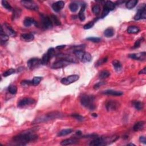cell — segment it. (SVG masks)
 Masks as SVG:
<instances>
[{
  "instance_id": "obj_18",
  "label": "cell",
  "mask_w": 146,
  "mask_h": 146,
  "mask_svg": "<svg viewBox=\"0 0 146 146\" xmlns=\"http://www.w3.org/2000/svg\"><path fill=\"white\" fill-rule=\"evenodd\" d=\"M23 25L26 27H30V26L34 25L37 26V23L35 22L34 19L31 17H26L23 21Z\"/></svg>"
},
{
  "instance_id": "obj_25",
  "label": "cell",
  "mask_w": 146,
  "mask_h": 146,
  "mask_svg": "<svg viewBox=\"0 0 146 146\" xmlns=\"http://www.w3.org/2000/svg\"><path fill=\"white\" fill-rule=\"evenodd\" d=\"M114 30L113 28H107V29L104 30V35L105 37H106L107 38L112 37L114 35Z\"/></svg>"
},
{
  "instance_id": "obj_51",
  "label": "cell",
  "mask_w": 146,
  "mask_h": 146,
  "mask_svg": "<svg viewBox=\"0 0 146 146\" xmlns=\"http://www.w3.org/2000/svg\"><path fill=\"white\" fill-rule=\"evenodd\" d=\"M66 47V45H59V46H58L56 47V49H58V50H61L64 48Z\"/></svg>"
},
{
  "instance_id": "obj_19",
  "label": "cell",
  "mask_w": 146,
  "mask_h": 146,
  "mask_svg": "<svg viewBox=\"0 0 146 146\" xmlns=\"http://www.w3.org/2000/svg\"><path fill=\"white\" fill-rule=\"evenodd\" d=\"M81 61L83 62V63H87V62H91L92 61L91 55L89 52H85Z\"/></svg>"
},
{
  "instance_id": "obj_47",
  "label": "cell",
  "mask_w": 146,
  "mask_h": 146,
  "mask_svg": "<svg viewBox=\"0 0 146 146\" xmlns=\"http://www.w3.org/2000/svg\"><path fill=\"white\" fill-rule=\"evenodd\" d=\"M107 61V57H106V58H102V59H100L97 62V63H96V66H98L101 65V64H103L104 63H105V62H106Z\"/></svg>"
},
{
  "instance_id": "obj_26",
  "label": "cell",
  "mask_w": 146,
  "mask_h": 146,
  "mask_svg": "<svg viewBox=\"0 0 146 146\" xmlns=\"http://www.w3.org/2000/svg\"><path fill=\"white\" fill-rule=\"evenodd\" d=\"M112 65H113L114 69L117 72H119L122 70V64L121 62L118 60H114L112 61Z\"/></svg>"
},
{
  "instance_id": "obj_5",
  "label": "cell",
  "mask_w": 146,
  "mask_h": 146,
  "mask_svg": "<svg viewBox=\"0 0 146 146\" xmlns=\"http://www.w3.org/2000/svg\"><path fill=\"white\" fill-rule=\"evenodd\" d=\"M1 31L3 32L6 34L8 35L9 36L11 37H16V32L14 31L12 28L11 27L10 25H9L7 23H4L2 25V27L1 28Z\"/></svg>"
},
{
  "instance_id": "obj_45",
  "label": "cell",
  "mask_w": 146,
  "mask_h": 146,
  "mask_svg": "<svg viewBox=\"0 0 146 146\" xmlns=\"http://www.w3.org/2000/svg\"><path fill=\"white\" fill-rule=\"evenodd\" d=\"M94 25V22H89L88 23H87V24H86L85 25H84L83 26V28H84V29H90L92 28L93 26Z\"/></svg>"
},
{
  "instance_id": "obj_27",
  "label": "cell",
  "mask_w": 146,
  "mask_h": 146,
  "mask_svg": "<svg viewBox=\"0 0 146 146\" xmlns=\"http://www.w3.org/2000/svg\"><path fill=\"white\" fill-rule=\"evenodd\" d=\"M110 75V73L107 70H102L99 74V78L100 79H103L108 78Z\"/></svg>"
},
{
  "instance_id": "obj_43",
  "label": "cell",
  "mask_w": 146,
  "mask_h": 146,
  "mask_svg": "<svg viewBox=\"0 0 146 146\" xmlns=\"http://www.w3.org/2000/svg\"><path fill=\"white\" fill-rule=\"evenodd\" d=\"M86 39L87 41H89L91 42H99L100 41H101V39L99 37H88L87 38H86Z\"/></svg>"
},
{
  "instance_id": "obj_33",
  "label": "cell",
  "mask_w": 146,
  "mask_h": 146,
  "mask_svg": "<svg viewBox=\"0 0 146 146\" xmlns=\"http://www.w3.org/2000/svg\"><path fill=\"white\" fill-rule=\"evenodd\" d=\"M1 2H2V6H3L6 9H7V10L9 11L12 10V9H13L12 7H11L10 4H9L8 1H5V0H3V1H2Z\"/></svg>"
},
{
  "instance_id": "obj_13",
  "label": "cell",
  "mask_w": 146,
  "mask_h": 146,
  "mask_svg": "<svg viewBox=\"0 0 146 146\" xmlns=\"http://www.w3.org/2000/svg\"><path fill=\"white\" fill-rule=\"evenodd\" d=\"M129 57L135 60L143 61H145L146 57V52H138V53H134L129 55Z\"/></svg>"
},
{
  "instance_id": "obj_22",
  "label": "cell",
  "mask_w": 146,
  "mask_h": 146,
  "mask_svg": "<svg viewBox=\"0 0 146 146\" xmlns=\"http://www.w3.org/2000/svg\"><path fill=\"white\" fill-rule=\"evenodd\" d=\"M132 104L133 106L137 110H142L144 107L143 103L140 101H138V100H134L132 102Z\"/></svg>"
},
{
  "instance_id": "obj_36",
  "label": "cell",
  "mask_w": 146,
  "mask_h": 146,
  "mask_svg": "<svg viewBox=\"0 0 146 146\" xmlns=\"http://www.w3.org/2000/svg\"><path fill=\"white\" fill-rule=\"evenodd\" d=\"M16 72V70L15 69H9V70H6V71H5V72L2 74V75L4 77H7V76H8L9 75H11V74H13L14 73H15Z\"/></svg>"
},
{
  "instance_id": "obj_1",
  "label": "cell",
  "mask_w": 146,
  "mask_h": 146,
  "mask_svg": "<svg viewBox=\"0 0 146 146\" xmlns=\"http://www.w3.org/2000/svg\"><path fill=\"white\" fill-rule=\"evenodd\" d=\"M37 139L38 135L37 134L33 133V131H28L27 132H23L14 136L13 141L17 144L23 145L30 142L36 140Z\"/></svg>"
},
{
  "instance_id": "obj_52",
  "label": "cell",
  "mask_w": 146,
  "mask_h": 146,
  "mask_svg": "<svg viewBox=\"0 0 146 146\" xmlns=\"http://www.w3.org/2000/svg\"><path fill=\"white\" fill-rule=\"evenodd\" d=\"M92 116H94V118H96V117H97V116H98V115H97V114H92Z\"/></svg>"
},
{
  "instance_id": "obj_23",
  "label": "cell",
  "mask_w": 146,
  "mask_h": 146,
  "mask_svg": "<svg viewBox=\"0 0 146 146\" xmlns=\"http://www.w3.org/2000/svg\"><path fill=\"white\" fill-rule=\"evenodd\" d=\"M85 9H86V5L83 4L78 14V17L81 21H84L85 20Z\"/></svg>"
},
{
  "instance_id": "obj_17",
  "label": "cell",
  "mask_w": 146,
  "mask_h": 146,
  "mask_svg": "<svg viewBox=\"0 0 146 146\" xmlns=\"http://www.w3.org/2000/svg\"><path fill=\"white\" fill-rule=\"evenodd\" d=\"M77 143H78V139H76L75 138H70V139H67L62 141L61 144L62 145H68L71 144H75Z\"/></svg>"
},
{
  "instance_id": "obj_11",
  "label": "cell",
  "mask_w": 146,
  "mask_h": 146,
  "mask_svg": "<svg viewBox=\"0 0 146 146\" xmlns=\"http://www.w3.org/2000/svg\"><path fill=\"white\" fill-rule=\"evenodd\" d=\"M146 18V10H145V5L143 4V7L140 9H138V10L135 16H134V20H140L142 19H145Z\"/></svg>"
},
{
  "instance_id": "obj_34",
  "label": "cell",
  "mask_w": 146,
  "mask_h": 146,
  "mask_svg": "<svg viewBox=\"0 0 146 146\" xmlns=\"http://www.w3.org/2000/svg\"><path fill=\"white\" fill-rule=\"evenodd\" d=\"M50 18L52 21V23H54V24L57 26H59L61 25V21L59 20V19L56 16L54 15H51L50 16Z\"/></svg>"
},
{
  "instance_id": "obj_16",
  "label": "cell",
  "mask_w": 146,
  "mask_h": 146,
  "mask_svg": "<svg viewBox=\"0 0 146 146\" xmlns=\"http://www.w3.org/2000/svg\"><path fill=\"white\" fill-rule=\"evenodd\" d=\"M102 93L106 95H112V96H121L123 95V92L120 91H116L114 90H106L102 91Z\"/></svg>"
},
{
  "instance_id": "obj_12",
  "label": "cell",
  "mask_w": 146,
  "mask_h": 146,
  "mask_svg": "<svg viewBox=\"0 0 146 146\" xmlns=\"http://www.w3.org/2000/svg\"><path fill=\"white\" fill-rule=\"evenodd\" d=\"M119 104L118 102L115 100H110L106 103V107L108 111H113L118 109Z\"/></svg>"
},
{
  "instance_id": "obj_14",
  "label": "cell",
  "mask_w": 146,
  "mask_h": 146,
  "mask_svg": "<svg viewBox=\"0 0 146 146\" xmlns=\"http://www.w3.org/2000/svg\"><path fill=\"white\" fill-rule=\"evenodd\" d=\"M64 6V2L62 1H59L55 2L52 5V8L56 12L60 11Z\"/></svg>"
},
{
  "instance_id": "obj_38",
  "label": "cell",
  "mask_w": 146,
  "mask_h": 146,
  "mask_svg": "<svg viewBox=\"0 0 146 146\" xmlns=\"http://www.w3.org/2000/svg\"><path fill=\"white\" fill-rule=\"evenodd\" d=\"M1 44L3 42H6L9 40V35L6 34L5 33H4L3 32L1 31Z\"/></svg>"
},
{
  "instance_id": "obj_3",
  "label": "cell",
  "mask_w": 146,
  "mask_h": 146,
  "mask_svg": "<svg viewBox=\"0 0 146 146\" xmlns=\"http://www.w3.org/2000/svg\"><path fill=\"white\" fill-rule=\"evenodd\" d=\"M62 114H60V112H51L49 114H47L44 116H42L39 118L37 119L35 122L36 123H41V122H45L49 121L52 119H54L56 118H61Z\"/></svg>"
},
{
  "instance_id": "obj_39",
  "label": "cell",
  "mask_w": 146,
  "mask_h": 146,
  "mask_svg": "<svg viewBox=\"0 0 146 146\" xmlns=\"http://www.w3.org/2000/svg\"><path fill=\"white\" fill-rule=\"evenodd\" d=\"M110 11V10H109V9L104 5L103 7V9L102 15H101V18H104L106 17L108 15V14L109 13Z\"/></svg>"
},
{
  "instance_id": "obj_8",
  "label": "cell",
  "mask_w": 146,
  "mask_h": 146,
  "mask_svg": "<svg viewBox=\"0 0 146 146\" xmlns=\"http://www.w3.org/2000/svg\"><path fill=\"white\" fill-rule=\"evenodd\" d=\"M35 103V100L31 98H24L20 100L18 103V107L20 108H23L30 104H33Z\"/></svg>"
},
{
  "instance_id": "obj_21",
  "label": "cell",
  "mask_w": 146,
  "mask_h": 146,
  "mask_svg": "<svg viewBox=\"0 0 146 146\" xmlns=\"http://www.w3.org/2000/svg\"><path fill=\"white\" fill-rule=\"evenodd\" d=\"M145 124V122L143 121H140L138 122L137 123L135 124V125L134 126V131H139L142 130V129L144 127V126Z\"/></svg>"
},
{
  "instance_id": "obj_46",
  "label": "cell",
  "mask_w": 146,
  "mask_h": 146,
  "mask_svg": "<svg viewBox=\"0 0 146 146\" xmlns=\"http://www.w3.org/2000/svg\"><path fill=\"white\" fill-rule=\"evenodd\" d=\"M143 39V38H140L139 39H138V40L136 41L135 43V44H134V46L133 47V48H134V49L138 48V47L140 46L141 43L142 42Z\"/></svg>"
},
{
  "instance_id": "obj_20",
  "label": "cell",
  "mask_w": 146,
  "mask_h": 146,
  "mask_svg": "<svg viewBox=\"0 0 146 146\" xmlns=\"http://www.w3.org/2000/svg\"><path fill=\"white\" fill-rule=\"evenodd\" d=\"M127 32L129 34H137L140 32V29L138 26H130L127 28Z\"/></svg>"
},
{
  "instance_id": "obj_32",
  "label": "cell",
  "mask_w": 146,
  "mask_h": 146,
  "mask_svg": "<svg viewBox=\"0 0 146 146\" xmlns=\"http://www.w3.org/2000/svg\"><path fill=\"white\" fill-rule=\"evenodd\" d=\"M78 5L76 3H75V2H72V3H71L70 5H69V9H70L71 11H72L73 13L76 12V11L78 10Z\"/></svg>"
},
{
  "instance_id": "obj_35",
  "label": "cell",
  "mask_w": 146,
  "mask_h": 146,
  "mask_svg": "<svg viewBox=\"0 0 146 146\" xmlns=\"http://www.w3.org/2000/svg\"><path fill=\"white\" fill-rule=\"evenodd\" d=\"M8 91L11 94H16L17 92V88L16 86L11 85L8 87Z\"/></svg>"
},
{
  "instance_id": "obj_42",
  "label": "cell",
  "mask_w": 146,
  "mask_h": 146,
  "mask_svg": "<svg viewBox=\"0 0 146 146\" xmlns=\"http://www.w3.org/2000/svg\"><path fill=\"white\" fill-rule=\"evenodd\" d=\"M71 116L79 121H83L85 119L84 117L78 114H74L73 115H71Z\"/></svg>"
},
{
  "instance_id": "obj_37",
  "label": "cell",
  "mask_w": 146,
  "mask_h": 146,
  "mask_svg": "<svg viewBox=\"0 0 146 146\" xmlns=\"http://www.w3.org/2000/svg\"><path fill=\"white\" fill-rule=\"evenodd\" d=\"M42 79V77H41V76H35L34 78L32 80V83L33 85L34 86H37L39 84V83L41 82V81Z\"/></svg>"
},
{
  "instance_id": "obj_50",
  "label": "cell",
  "mask_w": 146,
  "mask_h": 146,
  "mask_svg": "<svg viewBox=\"0 0 146 146\" xmlns=\"http://www.w3.org/2000/svg\"><path fill=\"white\" fill-rule=\"evenodd\" d=\"M146 74V68H143L142 70H141L139 74Z\"/></svg>"
},
{
  "instance_id": "obj_9",
  "label": "cell",
  "mask_w": 146,
  "mask_h": 146,
  "mask_svg": "<svg viewBox=\"0 0 146 146\" xmlns=\"http://www.w3.org/2000/svg\"><path fill=\"white\" fill-rule=\"evenodd\" d=\"M21 3L22 5L25 7L26 9H29V10L37 11L38 10V6L37 4H35L34 2L32 1H21Z\"/></svg>"
},
{
  "instance_id": "obj_48",
  "label": "cell",
  "mask_w": 146,
  "mask_h": 146,
  "mask_svg": "<svg viewBox=\"0 0 146 146\" xmlns=\"http://www.w3.org/2000/svg\"><path fill=\"white\" fill-rule=\"evenodd\" d=\"M104 84H105V82H98L97 83H96V84L94 86V89H98V88H99L100 86L103 85Z\"/></svg>"
},
{
  "instance_id": "obj_6",
  "label": "cell",
  "mask_w": 146,
  "mask_h": 146,
  "mask_svg": "<svg viewBox=\"0 0 146 146\" xmlns=\"http://www.w3.org/2000/svg\"><path fill=\"white\" fill-rule=\"evenodd\" d=\"M28 66L31 70L38 68L41 64H42L41 59L38 58H33L30 59L27 62Z\"/></svg>"
},
{
  "instance_id": "obj_2",
  "label": "cell",
  "mask_w": 146,
  "mask_h": 146,
  "mask_svg": "<svg viewBox=\"0 0 146 146\" xmlns=\"http://www.w3.org/2000/svg\"><path fill=\"white\" fill-rule=\"evenodd\" d=\"M94 100L95 97L91 95L84 94L81 98V103L82 106L90 110H94L95 109Z\"/></svg>"
},
{
  "instance_id": "obj_49",
  "label": "cell",
  "mask_w": 146,
  "mask_h": 146,
  "mask_svg": "<svg viewBox=\"0 0 146 146\" xmlns=\"http://www.w3.org/2000/svg\"><path fill=\"white\" fill-rule=\"evenodd\" d=\"M139 141H140V142L143 143V144H146V139H145V138L144 137V136H140V137L139 138Z\"/></svg>"
},
{
  "instance_id": "obj_53",
  "label": "cell",
  "mask_w": 146,
  "mask_h": 146,
  "mask_svg": "<svg viewBox=\"0 0 146 146\" xmlns=\"http://www.w3.org/2000/svg\"><path fill=\"white\" fill-rule=\"evenodd\" d=\"M128 145H135V144H132V143H130V144H128Z\"/></svg>"
},
{
  "instance_id": "obj_15",
  "label": "cell",
  "mask_w": 146,
  "mask_h": 146,
  "mask_svg": "<svg viewBox=\"0 0 146 146\" xmlns=\"http://www.w3.org/2000/svg\"><path fill=\"white\" fill-rule=\"evenodd\" d=\"M21 38L23 41L31 42L34 40V36L32 33H25L21 35Z\"/></svg>"
},
{
  "instance_id": "obj_41",
  "label": "cell",
  "mask_w": 146,
  "mask_h": 146,
  "mask_svg": "<svg viewBox=\"0 0 146 146\" xmlns=\"http://www.w3.org/2000/svg\"><path fill=\"white\" fill-rule=\"evenodd\" d=\"M21 85H22L23 87H28L30 85H33L32 81H29V80H23L21 83Z\"/></svg>"
},
{
  "instance_id": "obj_29",
  "label": "cell",
  "mask_w": 146,
  "mask_h": 146,
  "mask_svg": "<svg viewBox=\"0 0 146 146\" xmlns=\"http://www.w3.org/2000/svg\"><path fill=\"white\" fill-rule=\"evenodd\" d=\"M51 59L50 58V57L49 56V55L47 54V53H45L44 54L42 58L41 59V62H42V64H44V65H46L47 63H49V62L50 61V59Z\"/></svg>"
},
{
  "instance_id": "obj_7",
  "label": "cell",
  "mask_w": 146,
  "mask_h": 146,
  "mask_svg": "<svg viewBox=\"0 0 146 146\" xmlns=\"http://www.w3.org/2000/svg\"><path fill=\"white\" fill-rule=\"evenodd\" d=\"M79 76L78 75H69L67 76V77L62 78L61 80V82L62 84L64 85H69L76 82V81L79 79Z\"/></svg>"
},
{
  "instance_id": "obj_31",
  "label": "cell",
  "mask_w": 146,
  "mask_h": 146,
  "mask_svg": "<svg viewBox=\"0 0 146 146\" xmlns=\"http://www.w3.org/2000/svg\"><path fill=\"white\" fill-rule=\"evenodd\" d=\"M107 8H108L110 10H113L115 9L116 5L115 3H114L112 1H106V4L104 5Z\"/></svg>"
},
{
  "instance_id": "obj_24",
  "label": "cell",
  "mask_w": 146,
  "mask_h": 146,
  "mask_svg": "<svg viewBox=\"0 0 146 146\" xmlns=\"http://www.w3.org/2000/svg\"><path fill=\"white\" fill-rule=\"evenodd\" d=\"M138 2V0H131L126 2V6L128 9H133L134 7H135Z\"/></svg>"
},
{
  "instance_id": "obj_40",
  "label": "cell",
  "mask_w": 146,
  "mask_h": 146,
  "mask_svg": "<svg viewBox=\"0 0 146 146\" xmlns=\"http://www.w3.org/2000/svg\"><path fill=\"white\" fill-rule=\"evenodd\" d=\"M92 12L95 14H99L100 11V6L99 5H95L92 8Z\"/></svg>"
},
{
  "instance_id": "obj_30",
  "label": "cell",
  "mask_w": 146,
  "mask_h": 146,
  "mask_svg": "<svg viewBox=\"0 0 146 146\" xmlns=\"http://www.w3.org/2000/svg\"><path fill=\"white\" fill-rule=\"evenodd\" d=\"M21 10L20 9L18 8H16L14 9L13 10V20H15V19H17L20 16H21Z\"/></svg>"
},
{
  "instance_id": "obj_10",
  "label": "cell",
  "mask_w": 146,
  "mask_h": 146,
  "mask_svg": "<svg viewBox=\"0 0 146 146\" xmlns=\"http://www.w3.org/2000/svg\"><path fill=\"white\" fill-rule=\"evenodd\" d=\"M70 63L68 61H66L64 59H61L55 62L54 63L52 64L51 68L53 69H58L64 68V67L69 65Z\"/></svg>"
},
{
  "instance_id": "obj_28",
  "label": "cell",
  "mask_w": 146,
  "mask_h": 146,
  "mask_svg": "<svg viewBox=\"0 0 146 146\" xmlns=\"http://www.w3.org/2000/svg\"><path fill=\"white\" fill-rule=\"evenodd\" d=\"M73 132V130L71 128H68V129H64L61 131H59L58 134V136H63L68 135L69 134H71Z\"/></svg>"
},
{
  "instance_id": "obj_4",
  "label": "cell",
  "mask_w": 146,
  "mask_h": 146,
  "mask_svg": "<svg viewBox=\"0 0 146 146\" xmlns=\"http://www.w3.org/2000/svg\"><path fill=\"white\" fill-rule=\"evenodd\" d=\"M41 23L42 28L44 29H52L53 25H52V21L50 17H49V16L42 14V15H41Z\"/></svg>"
},
{
  "instance_id": "obj_44",
  "label": "cell",
  "mask_w": 146,
  "mask_h": 146,
  "mask_svg": "<svg viewBox=\"0 0 146 146\" xmlns=\"http://www.w3.org/2000/svg\"><path fill=\"white\" fill-rule=\"evenodd\" d=\"M47 54L49 55V56L50 57V58H52V57H53L55 56V49L53 47H51V48H50L48 51L47 52Z\"/></svg>"
}]
</instances>
